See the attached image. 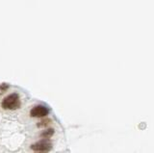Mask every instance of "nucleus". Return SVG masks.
<instances>
[{
    "label": "nucleus",
    "instance_id": "1",
    "mask_svg": "<svg viewBox=\"0 0 154 153\" xmlns=\"http://www.w3.org/2000/svg\"><path fill=\"white\" fill-rule=\"evenodd\" d=\"M21 106V100L17 92H13V94L4 97L1 102V107L4 110H11L15 111L19 109Z\"/></svg>",
    "mask_w": 154,
    "mask_h": 153
},
{
    "label": "nucleus",
    "instance_id": "2",
    "mask_svg": "<svg viewBox=\"0 0 154 153\" xmlns=\"http://www.w3.org/2000/svg\"><path fill=\"white\" fill-rule=\"evenodd\" d=\"M53 143L51 142L50 140H40L38 142H36L30 146V148L35 153H48L52 149Z\"/></svg>",
    "mask_w": 154,
    "mask_h": 153
},
{
    "label": "nucleus",
    "instance_id": "3",
    "mask_svg": "<svg viewBox=\"0 0 154 153\" xmlns=\"http://www.w3.org/2000/svg\"><path fill=\"white\" fill-rule=\"evenodd\" d=\"M49 115V110L47 107H45L43 105H37L33 107L30 111V117L32 118H43L47 117Z\"/></svg>",
    "mask_w": 154,
    "mask_h": 153
},
{
    "label": "nucleus",
    "instance_id": "4",
    "mask_svg": "<svg viewBox=\"0 0 154 153\" xmlns=\"http://www.w3.org/2000/svg\"><path fill=\"white\" fill-rule=\"evenodd\" d=\"M54 133H55V130H54L53 128H47L42 132L40 137H42L43 139H44V140H49V139L54 135Z\"/></svg>",
    "mask_w": 154,
    "mask_h": 153
},
{
    "label": "nucleus",
    "instance_id": "5",
    "mask_svg": "<svg viewBox=\"0 0 154 153\" xmlns=\"http://www.w3.org/2000/svg\"><path fill=\"white\" fill-rule=\"evenodd\" d=\"M51 123H52V120L50 118H43V120H40V122L37 123V126L39 128H46L48 127V125Z\"/></svg>",
    "mask_w": 154,
    "mask_h": 153
},
{
    "label": "nucleus",
    "instance_id": "6",
    "mask_svg": "<svg viewBox=\"0 0 154 153\" xmlns=\"http://www.w3.org/2000/svg\"><path fill=\"white\" fill-rule=\"evenodd\" d=\"M9 88H10V86H9L8 84H6V83H2V84H0V94H2V92H6Z\"/></svg>",
    "mask_w": 154,
    "mask_h": 153
}]
</instances>
